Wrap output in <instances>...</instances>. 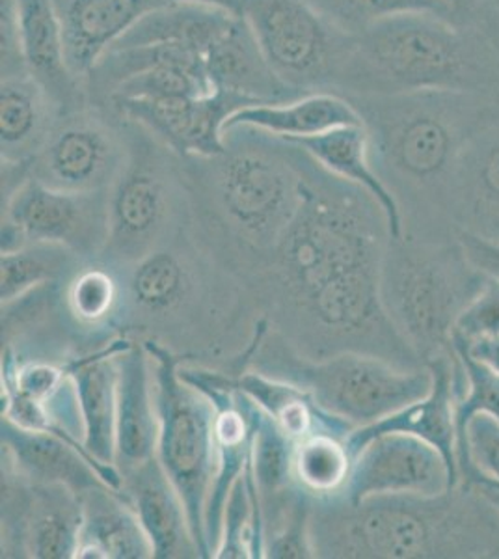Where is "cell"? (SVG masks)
Returning a JSON list of instances; mask_svg holds the SVG:
<instances>
[{"instance_id": "obj_1", "label": "cell", "mask_w": 499, "mask_h": 559, "mask_svg": "<svg viewBox=\"0 0 499 559\" xmlns=\"http://www.w3.org/2000/svg\"><path fill=\"white\" fill-rule=\"evenodd\" d=\"M298 165L300 210L269 265L248 284L260 316L308 358L366 353L425 368L382 305L380 276L392 241L384 210L302 147Z\"/></svg>"}, {"instance_id": "obj_2", "label": "cell", "mask_w": 499, "mask_h": 559, "mask_svg": "<svg viewBox=\"0 0 499 559\" xmlns=\"http://www.w3.org/2000/svg\"><path fill=\"white\" fill-rule=\"evenodd\" d=\"M181 159L197 236L248 289L302 204L298 146L239 128L221 155Z\"/></svg>"}, {"instance_id": "obj_3", "label": "cell", "mask_w": 499, "mask_h": 559, "mask_svg": "<svg viewBox=\"0 0 499 559\" xmlns=\"http://www.w3.org/2000/svg\"><path fill=\"white\" fill-rule=\"evenodd\" d=\"M310 535L316 558L499 559V511L468 484L437 496L313 500Z\"/></svg>"}, {"instance_id": "obj_4", "label": "cell", "mask_w": 499, "mask_h": 559, "mask_svg": "<svg viewBox=\"0 0 499 559\" xmlns=\"http://www.w3.org/2000/svg\"><path fill=\"white\" fill-rule=\"evenodd\" d=\"M116 271L123 293L120 336L150 337L192 362L203 353H218L222 340L256 306L245 282L216 258L194 226Z\"/></svg>"}, {"instance_id": "obj_5", "label": "cell", "mask_w": 499, "mask_h": 559, "mask_svg": "<svg viewBox=\"0 0 499 559\" xmlns=\"http://www.w3.org/2000/svg\"><path fill=\"white\" fill-rule=\"evenodd\" d=\"M430 90L496 94L499 52L483 28L414 12L348 36L335 94L395 96Z\"/></svg>"}, {"instance_id": "obj_6", "label": "cell", "mask_w": 499, "mask_h": 559, "mask_svg": "<svg viewBox=\"0 0 499 559\" xmlns=\"http://www.w3.org/2000/svg\"><path fill=\"white\" fill-rule=\"evenodd\" d=\"M369 136L375 170L397 200L401 215L425 205L445 210L456 157L492 96L466 92H411L348 96Z\"/></svg>"}, {"instance_id": "obj_7", "label": "cell", "mask_w": 499, "mask_h": 559, "mask_svg": "<svg viewBox=\"0 0 499 559\" xmlns=\"http://www.w3.org/2000/svg\"><path fill=\"white\" fill-rule=\"evenodd\" d=\"M461 241L403 237L385 250L380 295L388 318L425 368L456 356L453 331L487 284Z\"/></svg>"}, {"instance_id": "obj_8", "label": "cell", "mask_w": 499, "mask_h": 559, "mask_svg": "<svg viewBox=\"0 0 499 559\" xmlns=\"http://www.w3.org/2000/svg\"><path fill=\"white\" fill-rule=\"evenodd\" d=\"M250 369L297 384L319 407L354 429L408 407L432 388L429 368H401L366 353H340L316 360L297 353L272 329L253 353Z\"/></svg>"}, {"instance_id": "obj_9", "label": "cell", "mask_w": 499, "mask_h": 559, "mask_svg": "<svg viewBox=\"0 0 499 559\" xmlns=\"http://www.w3.org/2000/svg\"><path fill=\"white\" fill-rule=\"evenodd\" d=\"M129 159L108 191V237L99 260L126 269L192 226L183 159L146 129L127 121Z\"/></svg>"}, {"instance_id": "obj_10", "label": "cell", "mask_w": 499, "mask_h": 559, "mask_svg": "<svg viewBox=\"0 0 499 559\" xmlns=\"http://www.w3.org/2000/svg\"><path fill=\"white\" fill-rule=\"evenodd\" d=\"M152 358L153 390L158 414L157 459L183 500L190 530L202 559H211L205 539V502L215 479V407L197 388L181 381L177 369L192 362L155 340H142Z\"/></svg>"}, {"instance_id": "obj_11", "label": "cell", "mask_w": 499, "mask_h": 559, "mask_svg": "<svg viewBox=\"0 0 499 559\" xmlns=\"http://www.w3.org/2000/svg\"><path fill=\"white\" fill-rule=\"evenodd\" d=\"M242 17L287 86L302 96L334 92L348 34L330 25L308 0H247Z\"/></svg>"}, {"instance_id": "obj_12", "label": "cell", "mask_w": 499, "mask_h": 559, "mask_svg": "<svg viewBox=\"0 0 499 559\" xmlns=\"http://www.w3.org/2000/svg\"><path fill=\"white\" fill-rule=\"evenodd\" d=\"M129 159L123 118L88 105L60 116L38 155L28 163L32 178L58 191H110Z\"/></svg>"}, {"instance_id": "obj_13", "label": "cell", "mask_w": 499, "mask_h": 559, "mask_svg": "<svg viewBox=\"0 0 499 559\" xmlns=\"http://www.w3.org/2000/svg\"><path fill=\"white\" fill-rule=\"evenodd\" d=\"M107 237L108 191H58L28 176L2 198V254L31 242H55L92 263Z\"/></svg>"}, {"instance_id": "obj_14", "label": "cell", "mask_w": 499, "mask_h": 559, "mask_svg": "<svg viewBox=\"0 0 499 559\" xmlns=\"http://www.w3.org/2000/svg\"><path fill=\"white\" fill-rule=\"evenodd\" d=\"M83 496L60 484H36L2 466V558L75 559Z\"/></svg>"}, {"instance_id": "obj_15", "label": "cell", "mask_w": 499, "mask_h": 559, "mask_svg": "<svg viewBox=\"0 0 499 559\" xmlns=\"http://www.w3.org/2000/svg\"><path fill=\"white\" fill-rule=\"evenodd\" d=\"M461 484L435 445L411 435L388 432L369 440L353 457L340 498L358 503L369 496H437Z\"/></svg>"}, {"instance_id": "obj_16", "label": "cell", "mask_w": 499, "mask_h": 559, "mask_svg": "<svg viewBox=\"0 0 499 559\" xmlns=\"http://www.w3.org/2000/svg\"><path fill=\"white\" fill-rule=\"evenodd\" d=\"M250 103L224 92L203 97L127 99L108 105V110L133 121L179 157H215L226 150V121Z\"/></svg>"}, {"instance_id": "obj_17", "label": "cell", "mask_w": 499, "mask_h": 559, "mask_svg": "<svg viewBox=\"0 0 499 559\" xmlns=\"http://www.w3.org/2000/svg\"><path fill=\"white\" fill-rule=\"evenodd\" d=\"M445 211L456 231L499 242V105L490 103L456 157Z\"/></svg>"}, {"instance_id": "obj_18", "label": "cell", "mask_w": 499, "mask_h": 559, "mask_svg": "<svg viewBox=\"0 0 499 559\" xmlns=\"http://www.w3.org/2000/svg\"><path fill=\"white\" fill-rule=\"evenodd\" d=\"M118 408H116V468L133 471L157 457L158 414L153 390L152 358L142 340L116 355Z\"/></svg>"}, {"instance_id": "obj_19", "label": "cell", "mask_w": 499, "mask_h": 559, "mask_svg": "<svg viewBox=\"0 0 499 559\" xmlns=\"http://www.w3.org/2000/svg\"><path fill=\"white\" fill-rule=\"evenodd\" d=\"M21 51L28 75L47 92L60 115L88 107L86 83L71 71L55 0H17Z\"/></svg>"}, {"instance_id": "obj_20", "label": "cell", "mask_w": 499, "mask_h": 559, "mask_svg": "<svg viewBox=\"0 0 499 559\" xmlns=\"http://www.w3.org/2000/svg\"><path fill=\"white\" fill-rule=\"evenodd\" d=\"M62 23L68 62L73 73L86 83L123 36L147 12L168 4L166 0H55Z\"/></svg>"}, {"instance_id": "obj_21", "label": "cell", "mask_w": 499, "mask_h": 559, "mask_svg": "<svg viewBox=\"0 0 499 559\" xmlns=\"http://www.w3.org/2000/svg\"><path fill=\"white\" fill-rule=\"evenodd\" d=\"M121 479L152 539L153 559L202 558L183 500L157 457L121 474Z\"/></svg>"}, {"instance_id": "obj_22", "label": "cell", "mask_w": 499, "mask_h": 559, "mask_svg": "<svg viewBox=\"0 0 499 559\" xmlns=\"http://www.w3.org/2000/svg\"><path fill=\"white\" fill-rule=\"evenodd\" d=\"M2 466L36 484H60L86 495L103 481L95 464L75 445L51 432L34 431L2 418Z\"/></svg>"}, {"instance_id": "obj_23", "label": "cell", "mask_w": 499, "mask_h": 559, "mask_svg": "<svg viewBox=\"0 0 499 559\" xmlns=\"http://www.w3.org/2000/svg\"><path fill=\"white\" fill-rule=\"evenodd\" d=\"M133 342L134 337H116L107 347L73 356L66 362L68 373L75 382L79 407L83 414L84 445L103 464H115L116 457V355Z\"/></svg>"}, {"instance_id": "obj_24", "label": "cell", "mask_w": 499, "mask_h": 559, "mask_svg": "<svg viewBox=\"0 0 499 559\" xmlns=\"http://www.w3.org/2000/svg\"><path fill=\"white\" fill-rule=\"evenodd\" d=\"M205 66L215 90L250 105L302 96L272 70L245 17H237L222 38L211 45L205 52Z\"/></svg>"}, {"instance_id": "obj_25", "label": "cell", "mask_w": 499, "mask_h": 559, "mask_svg": "<svg viewBox=\"0 0 499 559\" xmlns=\"http://www.w3.org/2000/svg\"><path fill=\"white\" fill-rule=\"evenodd\" d=\"M361 123L358 110L335 92H311L289 102L248 105L229 116L224 134L231 129H253L280 140H298Z\"/></svg>"}, {"instance_id": "obj_26", "label": "cell", "mask_w": 499, "mask_h": 559, "mask_svg": "<svg viewBox=\"0 0 499 559\" xmlns=\"http://www.w3.org/2000/svg\"><path fill=\"white\" fill-rule=\"evenodd\" d=\"M83 508L75 559H153L152 539L126 492L95 487L83 495Z\"/></svg>"}, {"instance_id": "obj_27", "label": "cell", "mask_w": 499, "mask_h": 559, "mask_svg": "<svg viewBox=\"0 0 499 559\" xmlns=\"http://www.w3.org/2000/svg\"><path fill=\"white\" fill-rule=\"evenodd\" d=\"M285 142H293L298 147H302L311 159L317 160L335 178L345 179L348 183L369 192L388 216L392 239L405 237V223H403L397 200L392 192L388 191L384 181L375 170L371 152H369V136L364 123L343 126L308 139L285 140Z\"/></svg>"}, {"instance_id": "obj_28", "label": "cell", "mask_w": 499, "mask_h": 559, "mask_svg": "<svg viewBox=\"0 0 499 559\" xmlns=\"http://www.w3.org/2000/svg\"><path fill=\"white\" fill-rule=\"evenodd\" d=\"M60 110L28 73L2 76L0 83V155L2 163H31L44 147Z\"/></svg>"}, {"instance_id": "obj_29", "label": "cell", "mask_w": 499, "mask_h": 559, "mask_svg": "<svg viewBox=\"0 0 499 559\" xmlns=\"http://www.w3.org/2000/svg\"><path fill=\"white\" fill-rule=\"evenodd\" d=\"M228 382L229 386L248 395L258 407L272 416L295 442L308 439L316 432H329L347 440L354 431L348 421L323 411L306 390L292 382L272 379L256 369H247L240 376L228 373Z\"/></svg>"}, {"instance_id": "obj_30", "label": "cell", "mask_w": 499, "mask_h": 559, "mask_svg": "<svg viewBox=\"0 0 499 559\" xmlns=\"http://www.w3.org/2000/svg\"><path fill=\"white\" fill-rule=\"evenodd\" d=\"M235 20V15L213 8L165 4L147 12L115 47L177 45L205 57L211 45L222 38Z\"/></svg>"}, {"instance_id": "obj_31", "label": "cell", "mask_w": 499, "mask_h": 559, "mask_svg": "<svg viewBox=\"0 0 499 559\" xmlns=\"http://www.w3.org/2000/svg\"><path fill=\"white\" fill-rule=\"evenodd\" d=\"M121 295L120 273L102 261L86 263L63 286V302L73 323L102 347L120 337Z\"/></svg>"}, {"instance_id": "obj_32", "label": "cell", "mask_w": 499, "mask_h": 559, "mask_svg": "<svg viewBox=\"0 0 499 559\" xmlns=\"http://www.w3.org/2000/svg\"><path fill=\"white\" fill-rule=\"evenodd\" d=\"M88 261L71 248L55 242H31L20 250L4 252L0 260V299L2 305L20 299L21 295L49 286L66 284Z\"/></svg>"}, {"instance_id": "obj_33", "label": "cell", "mask_w": 499, "mask_h": 559, "mask_svg": "<svg viewBox=\"0 0 499 559\" xmlns=\"http://www.w3.org/2000/svg\"><path fill=\"white\" fill-rule=\"evenodd\" d=\"M215 559H265V522L252 463L235 481L222 516L221 543Z\"/></svg>"}, {"instance_id": "obj_34", "label": "cell", "mask_w": 499, "mask_h": 559, "mask_svg": "<svg viewBox=\"0 0 499 559\" xmlns=\"http://www.w3.org/2000/svg\"><path fill=\"white\" fill-rule=\"evenodd\" d=\"M297 442L285 435L272 416L256 407L250 463L260 490L263 513L276 508L297 487L293 479V453Z\"/></svg>"}, {"instance_id": "obj_35", "label": "cell", "mask_w": 499, "mask_h": 559, "mask_svg": "<svg viewBox=\"0 0 499 559\" xmlns=\"http://www.w3.org/2000/svg\"><path fill=\"white\" fill-rule=\"evenodd\" d=\"M353 468V455L345 440L329 432H316L298 440L293 453V479L313 500L343 495Z\"/></svg>"}, {"instance_id": "obj_36", "label": "cell", "mask_w": 499, "mask_h": 559, "mask_svg": "<svg viewBox=\"0 0 499 559\" xmlns=\"http://www.w3.org/2000/svg\"><path fill=\"white\" fill-rule=\"evenodd\" d=\"M313 498L295 489L276 511L263 516L265 559H316L310 519Z\"/></svg>"}, {"instance_id": "obj_37", "label": "cell", "mask_w": 499, "mask_h": 559, "mask_svg": "<svg viewBox=\"0 0 499 559\" xmlns=\"http://www.w3.org/2000/svg\"><path fill=\"white\" fill-rule=\"evenodd\" d=\"M337 31L354 36L377 21L401 13L427 12L448 17L437 0H308ZM449 20V17H448Z\"/></svg>"}, {"instance_id": "obj_38", "label": "cell", "mask_w": 499, "mask_h": 559, "mask_svg": "<svg viewBox=\"0 0 499 559\" xmlns=\"http://www.w3.org/2000/svg\"><path fill=\"white\" fill-rule=\"evenodd\" d=\"M456 466L461 484L499 487V418L479 413L470 419L456 442Z\"/></svg>"}, {"instance_id": "obj_39", "label": "cell", "mask_w": 499, "mask_h": 559, "mask_svg": "<svg viewBox=\"0 0 499 559\" xmlns=\"http://www.w3.org/2000/svg\"><path fill=\"white\" fill-rule=\"evenodd\" d=\"M456 355L461 356L462 366L466 371V390L455 405L456 442H459L462 432L475 414H492L499 418V376L494 373L492 369H488L485 364L477 362L464 350H456Z\"/></svg>"}, {"instance_id": "obj_40", "label": "cell", "mask_w": 499, "mask_h": 559, "mask_svg": "<svg viewBox=\"0 0 499 559\" xmlns=\"http://www.w3.org/2000/svg\"><path fill=\"white\" fill-rule=\"evenodd\" d=\"M490 336H499V280L494 276H488L485 287L456 321L453 347Z\"/></svg>"}, {"instance_id": "obj_41", "label": "cell", "mask_w": 499, "mask_h": 559, "mask_svg": "<svg viewBox=\"0 0 499 559\" xmlns=\"http://www.w3.org/2000/svg\"><path fill=\"white\" fill-rule=\"evenodd\" d=\"M0 58H2V76L23 75L26 71L23 51H21L20 17L17 0H2L0 4Z\"/></svg>"}, {"instance_id": "obj_42", "label": "cell", "mask_w": 499, "mask_h": 559, "mask_svg": "<svg viewBox=\"0 0 499 559\" xmlns=\"http://www.w3.org/2000/svg\"><path fill=\"white\" fill-rule=\"evenodd\" d=\"M456 239L461 241L464 252L475 267L499 280V242L485 241L466 231H456Z\"/></svg>"}, {"instance_id": "obj_43", "label": "cell", "mask_w": 499, "mask_h": 559, "mask_svg": "<svg viewBox=\"0 0 499 559\" xmlns=\"http://www.w3.org/2000/svg\"><path fill=\"white\" fill-rule=\"evenodd\" d=\"M455 350L468 353L477 362L485 364L499 376V336L479 337L470 345H455Z\"/></svg>"}, {"instance_id": "obj_44", "label": "cell", "mask_w": 499, "mask_h": 559, "mask_svg": "<svg viewBox=\"0 0 499 559\" xmlns=\"http://www.w3.org/2000/svg\"><path fill=\"white\" fill-rule=\"evenodd\" d=\"M438 4L448 13V17L455 23L466 25V15L485 10L488 0H437Z\"/></svg>"}, {"instance_id": "obj_45", "label": "cell", "mask_w": 499, "mask_h": 559, "mask_svg": "<svg viewBox=\"0 0 499 559\" xmlns=\"http://www.w3.org/2000/svg\"><path fill=\"white\" fill-rule=\"evenodd\" d=\"M168 4H194V7L213 8L229 13L235 17H242L247 0H166Z\"/></svg>"}, {"instance_id": "obj_46", "label": "cell", "mask_w": 499, "mask_h": 559, "mask_svg": "<svg viewBox=\"0 0 499 559\" xmlns=\"http://www.w3.org/2000/svg\"><path fill=\"white\" fill-rule=\"evenodd\" d=\"M488 28L485 33L490 36L492 44L499 52V0H488L487 7Z\"/></svg>"}, {"instance_id": "obj_47", "label": "cell", "mask_w": 499, "mask_h": 559, "mask_svg": "<svg viewBox=\"0 0 499 559\" xmlns=\"http://www.w3.org/2000/svg\"><path fill=\"white\" fill-rule=\"evenodd\" d=\"M474 487H477V489L483 492V495L487 496L488 500L492 502L494 508L498 509L499 511V487L498 485H487V484H480V485H474Z\"/></svg>"}]
</instances>
